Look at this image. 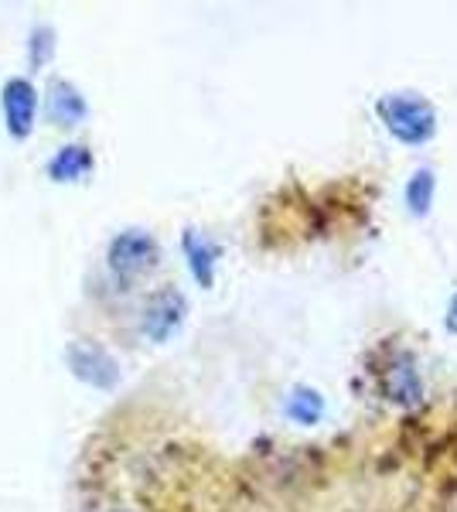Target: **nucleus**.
Listing matches in <instances>:
<instances>
[{"instance_id": "obj_1", "label": "nucleus", "mask_w": 457, "mask_h": 512, "mask_svg": "<svg viewBox=\"0 0 457 512\" xmlns=\"http://www.w3.org/2000/svg\"><path fill=\"white\" fill-rule=\"evenodd\" d=\"M110 465L86 461L76 512H243L222 458L178 427L140 420L106 437Z\"/></svg>"}, {"instance_id": "obj_2", "label": "nucleus", "mask_w": 457, "mask_h": 512, "mask_svg": "<svg viewBox=\"0 0 457 512\" xmlns=\"http://www.w3.org/2000/svg\"><path fill=\"white\" fill-rule=\"evenodd\" d=\"M379 110L386 127L400 140H406V144H423L437 130V113L420 96H386L379 103Z\"/></svg>"}]
</instances>
